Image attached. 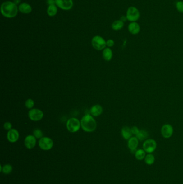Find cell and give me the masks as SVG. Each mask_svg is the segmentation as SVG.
<instances>
[{
    "mask_svg": "<svg viewBox=\"0 0 183 184\" xmlns=\"http://www.w3.org/2000/svg\"><path fill=\"white\" fill-rule=\"evenodd\" d=\"M18 7L14 2L7 1L3 2L1 6V12L2 15L8 18L15 17L18 12Z\"/></svg>",
    "mask_w": 183,
    "mask_h": 184,
    "instance_id": "1",
    "label": "cell"
},
{
    "mask_svg": "<svg viewBox=\"0 0 183 184\" xmlns=\"http://www.w3.org/2000/svg\"><path fill=\"white\" fill-rule=\"evenodd\" d=\"M80 121L81 128L85 132L92 133L96 129V121L90 114L85 115Z\"/></svg>",
    "mask_w": 183,
    "mask_h": 184,
    "instance_id": "2",
    "label": "cell"
},
{
    "mask_svg": "<svg viewBox=\"0 0 183 184\" xmlns=\"http://www.w3.org/2000/svg\"><path fill=\"white\" fill-rule=\"evenodd\" d=\"M66 127L70 133H76L81 128V121L77 118L71 117L67 121Z\"/></svg>",
    "mask_w": 183,
    "mask_h": 184,
    "instance_id": "3",
    "label": "cell"
},
{
    "mask_svg": "<svg viewBox=\"0 0 183 184\" xmlns=\"http://www.w3.org/2000/svg\"><path fill=\"white\" fill-rule=\"evenodd\" d=\"M91 44L94 49L100 51L104 49L106 46V41L100 36H95L92 38Z\"/></svg>",
    "mask_w": 183,
    "mask_h": 184,
    "instance_id": "4",
    "label": "cell"
},
{
    "mask_svg": "<svg viewBox=\"0 0 183 184\" xmlns=\"http://www.w3.org/2000/svg\"><path fill=\"white\" fill-rule=\"evenodd\" d=\"M140 14L137 8L134 7H130L128 8L126 12V18L131 22H135L139 20Z\"/></svg>",
    "mask_w": 183,
    "mask_h": 184,
    "instance_id": "5",
    "label": "cell"
},
{
    "mask_svg": "<svg viewBox=\"0 0 183 184\" xmlns=\"http://www.w3.org/2000/svg\"><path fill=\"white\" fill-rule=\"evenodd\" d=\"M38 144L40 148L43 150L48 151L53 148L54 143L53 140L48 137H43L40 139Z\"/></svg>",
    "mask_w": 183,
    "mask_h": 184,
    "instance_id": "6",
    "label": "cell"
},
{
    "mask_svg": "<svg viewBox=\"0 0 183 184\" xmlns=\"http://www.w3.org/2000/svg\"><path fill=\"white\" fill-rule=\"evenodd\" d=\"M43 111L38 108H32L30 109L28 113V117L31 121L37 122L43 119Z\"/></svg>",
    "mask_w": 183,
    "mask_h": 184,
    "instance_id": "7",
    "label": "cell"
},
{
    "mask_svg": "<svg viewBox=\"0 0 183 184\" xmlns=\"http://www.w3.org/2000/svg\"><path fill=\"white\" fill-rule=\"evenodd\" d=\"M157 148V143L154 139H146L143 144V149L148 153H152L155 151Z\"/></svg>",
    "mask_w": 183,
    "mask_h": 184,
    "instance_id": "8",
    "label": "cell"
},
{
    "mask_svg": "<svg viewBox=\"0 0 183 184\" xmlns=\"http://www.w3.org/2000/svg\"><path fill=\"white\" fill-rule=\"evenodd\" d=\"M56 6L63 10H71L73 8V0H55Z\"/></svg>",
    "mask_w": 183,
    "mask_h": 184,
    "instance_id": "9",
    "label": "cell"
},
{
    "mask_svg": "<svg viewBox=\"0 0 183 184\" xmlns=\"http://www.w3.org/2000/svg\"><path fill=\"white\" fill-rule=\"evenodd\" d=\"M161 133L164 138L169 139L173 135V127L170 124H165L162 127Z\"/></svg>",
    "mask_w": 183,
    "mask_h": 184,
    "instance_id": "10",
    "label": "cell"
},
{
    "mask_svg": "<svg viewBox=\"0 0 183 184\" xmlns=\"http://www.w3.org/2000/svg\"><path fill=\"white\" fill-rule=\"evenodd\" d=\"M20 137V134L18 131L16 129H11L9 130L7 134V138L8 141L10 143H15L18 140Z\"/></svg>",
    "mask_w": 183,
    "mask_h": 184,
    "instance_id": "11",
    "label": "cell"
},
{
    "mask_svg": "<svg viewBox=\"0 0 183 184\" xmlns=\"http://www.w3.org/2000/svg\"><path fill=\"white\" fill-rule=\"evenodd\" d=\"M37 139L34 135H28L24 139V145L28 149H32L35 147Z\"/></svg>",
    "mask_w": 183,
    "mask_h": 184,
    "instance_id": "12",
    "label": "cell"
},
{
    "mask_svg": "<svg viewBox=\"0 0 183 184\" xmlns=\"http://www.w3.org/2000/svg\"><path fill=\"white\" fill-rule=\"evenodd\" d=\"M103 112V108L102 106L98 104L94 105L91 107L90 109V115H92L93 116H99L100 115H102Z\"/></svg>",
    "mask_w": 183,
    "mask_h": 184,
    "instance_id": "13",
    "label": "cell"
},
{
    "mask_svg": "<svg viewBox=\"0 0 183 184\" xmlns=\"http://www.w3.org/2000/svg\"><path fill=\"white\" fill-rule=\"evenodd\" d=\"M19 12L24 14H30L32 12V7L28 3H22L18 6Z\"/></svg>",
    "mask_w": 183,
    "mask_h": 184,
    "instance_id": "14",
    "label": "cell"
},
{
    "mask_svg": "<svg viewBox=\"0 0 183 184\" xmlns=\"http://www.w3.org/2000/svg\"><path fill=\"white\" fill-rule=\"evenodd\" d=\"M128 147L132 152L135 151L138 148L139 145V139L136 137H132L130 139L128 140Z\"/></svg>",
    "mask_w": 183,
    "mask_h": 184,
    "instance_id": "15",
    "label": "cell"
},
{
    "mask_svg": "<svg viewBox=\"0 0 183 184\" xmlns=\"http://www.w3.org/2000/svg\"><path fill=\"white\" fill-rule=\"evenodd\" d=\"M128 31L132 35H137L140 31V26L138 23L131 22L128 26Z\"/></svg>",
    "mask_w": 183,
    "mask_h": 184,
    "instance_id": "16",
    "label": "cell"
},
{
    "mask_svg": "<svg viewBox=\"0 0 183 184\" xmlns=\"http://www.w3.org/2000/svg\"><path fill=\"white\" fill-rule=\"evenodd\" d=\"M121 134L122 137L126 140L130 139L133 135L131 131V128L128 127H123L121 130Z\"/></svg>",
    "mask_w": 183,
    "mask_h": 184,
    "instance_id": "17",
    "label": "cell"
},
{
    "mask_svg": "<svg viewBox=\"0 0 183 184\" xmlns=\"http://www.w3.org/2000/svg\"><path fill=\"white\" fill-rule=\"evenodd\" d=\"M103 57L106 61H110L113 57V52L110 48H105L103 51Z\"/></svg>",
    "mask_w": 183,
    "mask_h": 184,
    "instance_id": "18",
    "label": "cell"
},
{
    "mask_svg": "<svg viewBox=\"0 0 183 184\" xmlns=\"http://www.w3.org/2000/svg\"><path fill=\"white\" fill-rule=\"evenodd\" d=\"M57 7L56 4L48 6L47 9V13L50 17L55 16L57 12Z\"/></svg>",
    "mask_w": 183,
    "mask_h": 184,
    "instance_id": "19",
    "label": "cell"
},
{
    "mask_svg": "<svg viewBox=\"0 0 183 184\" xmlns=\"http://www.w3.org/2000/svg\"><path fill=\"white\" fill-rule=\"evenodd\" d=\"M124 23L121 20H117L114 22H113L112 24L111 27H112L113 30L115 31H118L120 30L124 27Z\"/></svg>",
    "mask_w": 183,
    "mask_h": 184,
    "instance_id": "20",
    "label": "cell"
},
{
    "mask_svg": "<svg viewBox=\"0 0 183 184\" xmlns=\"http://www.w3.org/2000/svg\"><path fill=\"white\" fill-rule=\"evenodd\" d=\"M135 157L138 160H142L146 157V151L144 149H139L135 153Z\"/></svg>",
    "mask_w": 183,
    "mask_h": 184,
    "instance_id": "21",
    "label": "cell"
},
{
    "mask_svg": "<svg viewBox=\"0 0 183 184\" xmlns=\"http://www.w3.org/2000/svg\"><path fill=\"white\" fill-rule=\"evenodd\" d=\"M148 133L145 130H141L138 133V135L136 136L137 139H139V141H143L144 140L146 141V139H147L148 137Z\"/></svg>",
    "mask_w": 183,
    "mask_h": 184,
    "instance_id": "22",
    "label": "cell"
},
{
    "mask_svg": "<svg viewBox=\"0 0 183 184\" xmlns=\"http://www.w3.org/2000/svg\"><path fill=\"white\" fill-rule=\"evenodd\" d=\"M12 166L10 164H6L3 166L1 165V171L3 172L4 174H10L12 171Z\"/></svg>",
    "mask_w": 183,
    "mask_h": 184,
    "instance_id": "23",
    "label": "cell"
},
{
    "mask_svg": "<svg viewBox=\"0 0 183 184\" xmlns=\"http://www.w3.org/2000/svg\"><path fill=\"white\" fill-rule=\"evenodd\" d=\"M155 157L152 153H148L147 154L144 158V162L146 163V164L148 165L153 164L155 162Z\"/></svg>",
    "mask_w": 183,
    "mask_h": 184,
    "instance_id": "24",
    "label": "cell"
},
{
    "mask_svg": "<svg viewBox=\"0 0 183 184\" xmlns=\"http://www.w3.org/2000/svg\"><path fill=\"white\" fill-rule=\"evenodd\" d=\"M33 135L37 139H40L43 137V133L41 129H35L33 131Z\"/></svg>",
    "mask_w": 183,
    "mask_h": 184,
    "instance_id": "25",
    "label": "cell"
},
{
    "mask_svg": "<svg viewBox=\"0 0 183 184\" xmlns=\"http://www.w3.org/2000/svg\"><path fill=\"white\" fill-rule=\"evenodd\" d=\"M25 107L29 109H31L33 108V107L34 106V100L32 99H28L26 100L25 103Z\"/></svg>",
    "mask_w": 183,
    "mask_h": 184,
    "instance_id": "26",
    "label": "cell"
},
{
    "mask_svg": "<svg viewBox=\"0 0 183 184\" xmlns=\"http://www.w3.org/2000/svg\"><path fill=\"white\" fill-rule=\"evenodd\" d=\"M176 8L179 12H183V1H178L177 2Z\"/></svg>",
    "mask_w": 183,
    "mask_h": 184,
    "instance_id": "27",
    "label": "cell"
},
{
    "mask_svg": "<svg viewBox=\"0 0 183 184\" xmlns=\"http://www.w3.org/2000/svg\"><path fill=\"white\" fill-rule=\"evenodd\" d=\"M12 125L11 123L10 122H6L4 123V125H3L4 129L7 131L10 130L11 129H12Z\"/></svg>",
    "mask_w": 183,
    "mask_h": 184,
    "instance_id": "28",
    "label": "cell"
},
{
    "mask_svg": "<svg viewBox=\"0 0 183 184\" xmlns=\"http://www.w3.org/2000/svg\"><path fill=\"white\" fill-rule=\"evenodd\" d=\"M131 131H132L133 135H135L136 136V135H138V133H139L140 130L139 129L138 127L133 126V127L131 128Z\"/></svg>",
    "mask_w": 183,
    "mask_h": 184,
    "instance_id": "29",
    "label": "cell"
},
{
    "mask_svg": "<svg viewBox=\"0 0 183 184\" xmlns=\"http://www.w3.org/2000/svg\"><path fill=\"white\" fill-rule=\"evenodd\" d=\"M114 45V40L111 39L108 40L106 41V46L108 47V48H111L113 47Z\"/></svg>",
    "mask_w": 183,
    "mask_h": 184,
    "instance_id": "30",
    "label": "cell"
},
{
    "mask_svg": "<svg viewBox=\"0 0 183 184\" xmlns=\"http://www.w3.org/2000/svg\"><path fill=\"white\" fill-rule=\"evenodd\" d=\"M46 2L48 6L55 4V0H47Z\"/></svg>",
    "mask_w": 183,
    "mask_h": 184,
    "instance_id": "31",
    "label": "cell"
},
{
    "mask_svg": "<svg viewBox=\"0 0 183 184\" xmlns=\"http://www.w3.org/2000/svg\"><path fill=\"white\" fill-rule=\"evenodd\" d=\"M21 0H13V2L16 5H20L21 4Z\"/></svg>",
    "mask_w": 183,
    "mask_h": 184,
    "instance_id": "32",
    "label": "cell"
},
{
    "mask_svg": "<svg viewBox=\"0 0 183 184\" xmlns=\"http://www.w3.org/2000/svg\"><path fill=\"white\" fill-rule=\"evenodd\" d=\"M126 20H127V18H126V16H122V17L120 18V20L121 21H122V22H125V21Z\"/></svg>",
    "mask_w": 183,
    "mask_h": 184,
    "instance_id": "33",
    "label": "cell"
}]
</instances>
